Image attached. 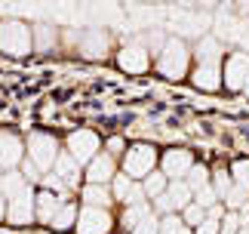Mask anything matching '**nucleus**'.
Instances as JSON below:
<instances>
[{
  "mask_svg": "<svg viewBox=\"0 0 249 234\" xmlns=\"http://www.w3.org/2000/svg\"><path fill=\"white\" fill-rule=\"evenodd\" d=\"M148 213H154V207H151V203H136V207H126V213H123V225L132 231L142 219L148 216Z\"/></svg>",
  "mask_w": 249,
  "mask_h": 234,
  "instance_id": "23",
  "label": "nucleus"
},
{
  "mask_svg": "<svg viewBox=\"0 0 249 234\" xmlns=\"http://www.w3.org/2000/svg\"><path fill=\"white\" fill-rule=\"evenodd\" d=\"M154 160L157 154L151 145H136V148L126 151V160H123V167H126V176L129 179H148L151 173H154Z\"/></svg>",
  "mask_w": 249,
  "mask_h": 234,
  "instance_id": "5",
  "label": "nucleus"
},
{
  "mask_svg": "<svg viewBox=\"0 0 249 234\" xmlns=\"http://www.w3.org/2000/svg\"><path fill=\"white\" fill-rule=\"evenodd\" d=\"M43 185H46V191H55V194H68V191H71L55 173H53V176H43Z\"/></svg>",
  "mask_w": 249,
  "mask_h": 234,
  "instance_id": "34",
  "label": "nucleus"
},
{
  "mask_svg": "<svg viewBox=\"0 0 249 234\" xmlns=\"http://www.w3.org/2000/svg\"><path fill=\"white\" fill-rule=\"evenodd\" d=\"M34 50V28H28L18 19L0 22V53L6 56H28Z\"/></svg>",
  "mask_w": 249,
  "mask_h": 234,
  "instance_id": "1",
  "label": "nucleus"
},
{
  "mask_svg": "<svg viewBox=\"0 0 249 234\" xmlns=\"http://www.w3.org/2000/svg\"><path fill=\"white\" fill-rule=\"evenodd\" d=\"M114 157L111 154H99L89 167H86V179H89V185H105V182H114Z\"/></svg>",
  "mask_w": 249,
  "mask_h": 234,
  "instance_id": "13",
  "label": "nucleus"
},
{
  "mask_svg": "<svg viewBox=\"0 0 249 234\" xmlns=\"http://www.w3.org/2000/svg\"><path fill=\"white\" fill-rule=\"evenodd\" d=\"M188 58H191L188 46L172 37V40L163 46V53L157 56V68H160V74H166V77H185V71H188Z\"/></svg>",
  "mask_w": 249,
  "mask_h": 234,
  "instance_id": "2",
  "label": "nucleus"
},
{
  "mask_svg": "<svg viewBox=\"0 0 249 234\" xmlns=\"http://www.w3.org/2000/svg\"><path fill=\"white\" fill-rule=\"evenodd\" d=\"M34 203H37V194L31 191V185L18 194L16 200H9V210H6V219L13 222V225H28L31 219H37L34 213Z\"/></svg>",
  "mask_w": 249,
  "mask_h": 234,
  "instance_id": "7",
  "label": "nucleus"
},
{
  "mask_svg": "<svg viewBox=\"0 0 249 234\" xmlns=\"http://www.w3.org/2000/svg\"><path fill=\"white\" fill-rule=\"evenodd\" d=\"M191 197H194V191H191V185H188V182H172L169 188H166V194L154 197V210L166 213V216H169V213H178V210L185 213L191 203H194Z\"/></svg>",
  "mask_w": 249,
  "mask_h": 234,
  "instance_id": "4",
  "label": "nucleus"
},
{
  "mask_svg": "<svg viewBox=\"0 0 249 234\" xmlns=\"http://www.w3.org/2000/svg\"><path fill=\"white\" fill-rule=\"evenodd\" d=\"M53 28L50 25H37L34 28V50H40V53H46V50H50V46H53Z\"/></svg>",
  "mask_w": 249,
  "mask_h": 234,
  "instance_id": "27",
  "label": "nucleus"
},
{
  "mask_svg": "<svg viewBox=\"0 0 249 234\" xmlns=\"http://www.w3.org/2000/svg\"><path fill=\"white\" fill-rule=\"evenodd\" d=\"M243 93H249V77H246V86H243Z\"/></svg>",
  "mask_w": 249,
  "mask_h": 234,
  "instance_id": "41",
  "label": "nucleus"
},
{
  "mask_svg": "<svg viewBox=\"0 0 249 234\" xmlns=\"http://www.w3.org/2000/svg\"><path fill=\"white\" fill-rule=\"evenodd\" d=\"M176 234H191V231H188V228H181V231H176Z\"/></svg>",
  "mask_w": 249,
  "mask_h": 234,
  "instance_id": "42",
  "label": "nucleus"
},
{
  "mask_svg": "<svg viewBox=\"0 0 249 234\" xmlns=\"http://www.w3.org/2000/svg\"><path fill=\"white\" fill-rule=\"evenodd\" d=\"M181 219H185V225H203V222H206V210L197 207V203H191V207L181 213Z\"/></svg>",
  "mask_w": 249,
  "mask_h": 234,
  "instance_id": "32",
  "label": "nucleus"
},
{
  "mask_svg": "<svg viewBox=\"0 0 249 234\" xmlns=\"http://www.w3.org/2000/svg\"><path fill=\"white\" fill-rule=\"evenodd\" d=\"M77 231H80V234H108V231H111V216H108V210L83 207L80 216H77Z\"/></svg>",
  "mask_w": 249,
  "mask_h": 234,
  "instance_id": "9",
  "label": "nucleus"
},
{
  "mask_svg": "<svg viewBox=\"0 0 249 234\" xmlns=\"http://www.w3.org/2000/svg\"><path fill=\"white\" fill-rule=\"evenodd\" d=\"M181 228H185V219H178L176 213H169V216L160 219V234H176Z\"/></svg>",
  "mask_w": 249,
  "mask_h": 234,
  "instance_id": "33",
  "label": "nucleus"
},
{
  "mask_svg": "<svg viewBox=\"0 0 249 234\" xmlns=\"http://www.w3.org/2000/svg\"><path fill=\"white\" fill-rule=\"evenodd\" d=\"M215 200H218V194H215L213 185H203L200 191H194V203H197V207H203V210H213Z\"/></svg>",
  "mask_w": 249,
  "mask_h": 234,
  "instance_id": "29",
  "label": "nucleus"
},
{
  "mask_svg": "<svg viewBox=\"0 0 249 234\" xmlns=\"http://www.w3.org/2000/svg\"><path fill=\"white\" fill-rule=\"evenodd\" d=\"M25 160V145L16 133H0V170L9 173Z\"/></svg>",
  "mask_w": 249,
  "mask_h": 234,
  "instance_id": "10",
  "label": "nucleus"
},
{
  "mask_svg": "<svg viewBox=\"0 0 249 234\" xmlns=\"http://www.w3.org/2000/svg\"><path fill=\"white\" fill-rule=\"evenodd\" d=\"M225 203H228V210H231V213H237V210H243L246 203H249V191H246V188H240V185H234V188L228 191V197H225Z\"/></svg>",
  "mask_w": 249,
  "mask_h": 234,
  "instance_id": "25",
  "label": "nucleus"
},
{
  "mask_svg": "<svg viewBox=\"0 0 249 234\" xmlns=\"http://www.w3.org/2000/svg\"><path fill=\"white\" fill-rule=\"evenodd\" d=\"M28 151H31V160L40 167V173H46L50 167H55V160H59V142L53 139V136L46 133H31L28 136Z\"/></svg>",
  "mask_w": 249,
  "mask_h": 234,
  "instance_id": "3",
  "label": "nucleus"
},
{
  "mask_svg": "<svg viewBox=\"0 0 249 234\" xmlns=\"http://www.w3.org/2000/svg\"><path fill=\"white\" fill-rule=\"evenodd\" d=\"M185 182L191 185V191H200V188H203V185H209V170H206V167H200V163H194Z\"/></svg>",
  "mask_w": 249,
  "mask_h": 234,
  "instance_id": "26",
  "label": "nucleus"
},
{
  "mask_svg": "<svg viewBox=\"0 0 249 234\" xmlns=\"http://www.w3.org/2000/svg\"><path fill=\"white\" fill-rule=\"evenodd\" d=\"M240 234H249V222H243V228H240Z\"/></svg>",
  "mask_w": 249,
  "mask_h": 234,
  "instance_id": "40",
  "label": "nucleus"
},
{
  "mask_svg": "<svg viewBox=\"0 0 249 234\" xmlns=\"http://www.w3.org/2000/svg\"><path fill=\"white\" fill-rule=\"evenodd\" d=\"M222 77H225L228 90H243V86H246V77H249V53L228 56V62L222 68Z\"/></svg>",
  "mask_w": 249,
  "mask_h": 234,
  "instance_id": "8",
  "label": "nucleus"
},
{
  "mask_svg": "<svg viewBox=\"0 0 249 234\" xmlns=\"http://www.w3.org/2000/svg\"><path fill=\"white\" fill-rule=\"evenodd\" d=\"M191 167H194L191 151H166V157H163V176H166V179L178 182V176H188Z\"/></svg>",
  "mask_w": 249,
  "mask_h": 234,
  "instance_id": "12",
  "label": "nucleus"
},
{
  "mask_svg": "<svg viewBox=\"0 0 249 234\" xmlns=\"http://www.w3.org/2000/svg\"><path fill=\"white\" fill-rule=\"evenodd\" d=\"M6 210H9V203H6V197H3V194H0V219L6 216Z\"/></svg>",
  "mask_w": 249,
  "mask_h": 234,
  "instance_id": "38",
  "label": "nucleus"
},
{
  "mask_svg": "<svg viewBox=\"0 0 249 234\" xmlns=\"http://www.w3.org/2000/svg\"><path fill=\"white\" fill-rule=\"evenodd\" d=\"M83 200H86V207L108 210V203H114V191L105 188V185H86V188H83Z\"/></svg>",
  "mask_w": 249,
  "mask_h": 234,
  "instance_id": "19",
  "label": "nucleus"
},
{
  "mask_svg": "<svg viewBox=\"0 0 249 234\" xmlns=\"http://www.w3.org/2000/svg\"><path fill=\"white\" fill-rule=\"evenodd\" d=\"M213 188H215V194H218V200L228 197V191L234 188V179L228 176V170H218V173L213 176Z\"/></svg>",
  "mask_w": 249,
  "mask_h": 234,
  "instance_id": "28",
  "label": "nucleus"
},
{
  "mask_svg": "<svg viewBox=\"0 0 249 234\" xmlns=\"http://www.w3.org/2000/svg\"><path fill=\"white\" fill-rule=\"evenodd\" d=\"M132 191H136V182H132L126 173H123V176H114V200L129 203L132 200Z\"/></svg>",
  "mask_w": 249,
  "mask_h": 234,
  "instance_id": "22",
  "label": "nucleus"
},
{
  "mask_svg": "<svg viewBox=\"0 0 249 234\" xmlns=\"http://www.w3.org/2000/svg\"><path fill=\"white\" fill-rule=\"evenodd\" d=\"M231 176H234V185H240V188L249 191V160H237Z\"/></svg>",
  "mask_w": 249,
  "mask_h": 234,
  "instance_id": "31",
  "label": "nucleus"
},
{
  "mask_svg": "<svg viewBox=\"0 0 249 234\" xmlns=\"http://www.w3.org/2000/svg\"><path fill=\"white\" fill-rule=\"evenodd\" d=\"M240 43H243V46H246V50H249V25L243 28V34H240Z\"/></svg>",
  "mask_w": 249,
  "mask_h": 234,
  "instance_id": "39",
  "label": "nucleus"
},
{
  "mask_svg": "<svg viewBox=\"0 0 249 234\" xmlns=\"http://www.w3.org/2000/svg\"><path fill=\"white\" fill-rule=\"evenodd\" d=\"M145 194L148 197H160V194H166V188H169V182H166V176L163 173H151L148 179H145Z\"/></svg>",
  "mask_w": 249,
  "mask_h": 234,
  "instance_id": "24",
  "label": "nucleus"
},
{
  "mask_svg": "<svg viewBox=\"0 0 249 234\" xmlns=\"http://www.w3.org/2000/svg\"><path fill=\"white\" fill-rule=\"evenodd\" d=\"M194 83L200 90H218V86H222V68L218 65H197Z\"/></svg>",
  "mask_w": 249,
  "mask_h": 234,
  "instance_id": "18",
  "label": "nucleus"
},
{
  "mask_svg": "<svg viewBox=\"0 0 249 234\" xmlns=\"http://www.w3.org/2000/svg\"><path fill=\"white\" fill-rule=\"evenodd\" d=\"M197 234H222V225H218V219H209L206 216V222L197 228Z\"/></svg>",
  "mask_w": 249,
  "mask_h": 234,
  "instance_id": "36",
  "label": "nucleus"
},
{
  "mask_svg": "<svg viewBox=\"0 0 249 234\" xmlns=\"http://www.w3.org/2000/svg\"><path fill=\"white\" fill-rule=\"evenodd\" d=\"M25 188H28V179H25V176H18V173H13V170L0 176V194H3L6 200H16Z\"/></svg>",
  "mask_w": 249,
  "mask_h": 234,
  "instance_id": "20",
  "label": "nucleus"
},
{
  "mask_svg": "<svg viewBox=\"0 0 249 234\" xmlns=\"http://www.w3.org/2000/svg\"><path fill=\"white\" fill-rule=\"evenodd\" d=\"M117 62L123 71H132V74H139V71H145L148 62H151V53H148V46L142 43V40H132L129 46H123L120 56H117Z\"/></svg>",
  "mask_w": 249,
  "mask_h": 234,
  "instance_id": "11",
  "label": "nucleus"
},
{
  "mask_svg": "<svg viewBox=\"0 0 249 234\" xmlns=\"http://www.w3.org/2000/svg\"><path fill=\"white\" fill-rule=\"evenodd\" d=\"M0 176H3V173H0Z\"/></svg>",
  "mask_w": 249,
  "mask_h": 234,
  "instance_id": "43",
  "label": "nucleus"
},
{
  "mask_svg": "<svg viewBox=\"0 0 249 234\" xmlns=\"http://www.w3.org/2000/svg\"><path fill=\"white\" fill-rule=\"evenodd\" d=\"M22 170H25V179L31 182V185L43 179V176H40V167H37V163H34L31 157H28V160H22Z\"/></svg>",
  "mask_w": 249,
  "mask_h": 234,
  "instance_id": "35",
  "label": "nucleus"
},
{
  "mask_svg": "<svg viewBox=\"0 0 249 234\" xmlns=\"http://www.w3.org/2000/svg\"><path fill=\"white\" fill-rule=\"evenodd\" d=\"M132 234H160V219H157V213H148V216L142 219L136 228H132Z\"/></svg>",
  "mask_w": 249,
  "mask_h": 234,
  "instance_id": "30",
  "label": "nucleus"
},
{
  "mask_svg": "<svg viewBox=\"0 0 249 234\" xmlns=\"http://www.w3.org/2000/svg\"><path fill=\"white\" fill-rule=\"evenodd\" d=\"M123 148H126V145H123V139H120V136H114V139H108V154H111V157H117V154H123Z\"/></svg>",
  "mask_w": 249,
  "mask_h": 234,
  "instance_id": "37",
  "label": "nucleus"
},
{
  "mask_svg": "<svg viewBox=\"0 0 249 234\" xmlns=\"http://www.w3.org/2000/svg\"><path fill=\"white\" fill-rule=\"evenodd\" d=\"M55 176H59V179L68 185V188H77L80 179H83V176H80V163L74 160L68 151H62L59 160H55Z\"/></svg>",
  "mask_w": 249,
  "mask_h": 234,
  "instance_id": "15",
  "label": "nucleus"
},
{
  "mask_svg": "<svg viewBox=\"0 0 249 234\" xmlns=\"http://www.w3.org/2000/svg\"><path fill=\"white\" fill-rule=\"evenodd\" d=\"M68 154L77 163H89L99 157V136L89 133V130H80V133H71L68 136Z\"/></svg>",
  "mask_w": 249,
  "mask_h": 234,
  "instance_id": "6",
  "label": "nucleus"
},
{
  "mask_svg": "<svg viewBox=\"0 0 249 234\" xmlns=\"http://www.w3.org/2000/svg\"><path fill=\"white\" fill-rule=\"evenodd\" d=\"M83 56H89V58H102L105 53H108V34L105 31H86L83 34Z\"/></svg>",
  "mask_w": 249,
  "mask_h": 234,
  "instance_id": "16",
  "label": "nucleus"
},
{
  "mask_svg": "<svg viewBox=\"0 0 249 234\" xmlns=\"http://www.w3.org/2000/svg\"><path fill=\"white\" fill-rule=\"evenodd\" d=\"M77 216H80V213H77V207H74V203H62V210L53 216V222H50V225H53L55 231H65V228L77 225Z\"/></svg>",
  "mask_w": 249,
  "mask_h": 234,
  "instance_id": "21",
  "label": "nucleus"
},
{
  "mask_svg": "<svg viewBox=\"0 0 249 234\" xmlns=\"http://www.w3.org/2000/svg\"><path fill=\"white\" fill-rule=\"evenodd\" d=\"M222 56H225V46H222L218 37H213V34L200 37V43H197V62L200 65H218Z\"/></svg>",
  "mask_w": 249,
  "mask_h": 234,
  "instance_id": "14",
  "label": "nucleus"
},
{
  "mask_svg": "<svg viewBox=\"0 0 249 234\" xmlns=\"http://www.w3.org/2000/svg\"><path fill=\"white\" fill-rule=\"evenodd\" d=\"M62 210V200L55 197L53 191H40L37 194V203H34V213H37V219L40 222H53V216Z\"/></svg>",
  "mask_w": 249,
  "mask_h": 234,
  "instance_id": "17",
  "label": "nucleus"
}]
</instances>
